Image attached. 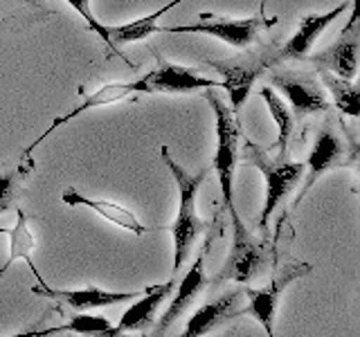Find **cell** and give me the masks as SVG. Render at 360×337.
Returning a JSON list of instances; mask_svg holds the SVG:
<instances>
[{
  "mask_svg": "<svg viewBox=\"0 0 360 337\" xmlns=\"http://www.w3.org/2000/svg\"><path fill=\"white\" fill-rule=\"evenodd\" d=\"M162 162L169 166L176 185H178V213L176 220L169 225L174 236V267L172 275L178 277V270L187 261V256L191 252V247L198 241V236L205 232V223L200 220L198 211H196V202H198V191L202 180L207 178L210 168H202L198 173H187L178 162H174V157L169 155V149L162 146Z\"/></svg>",
  "mask_w": 360,
  "mask_h": 337,
  "instance_id": "6da1fadb",
  "label": "cell"
},
{
  "mask_svg": "<svg viewBox=\"0 0 360 337\" xmlns=\"http://www.w3.org/2000/svg\"><path fill=\"white\" fill-rule=\"evenodd\" d=\"M217 88H207L202 95L217 115V153H214V168L219 176L221 200L223 207L230 211V218L239 216L234 207V164H236V149H239V121L234 112L223 104V99L214 93Z\"/></svg>",
  "mask_w": 360,
  "mask_h": 337,
  "instance_id": "7a4b0ae2",
  "label": "cell"
},
{
  "mask_svg": "<svg viewBox=\"0 0 360 337\" xmlns=\"http://www.w3.org/2000/svg\"><path fill=\"white\" fill-rule=\"evenodd\" d=\"M245 157L250 160L266 180V200L259 218V230H268V220L273 216L277 205L284 200L304 176V164L290 160L288 155H270L264 146L255 144L252 140H245Z\"/></svg>",
  "mask_w": 360,
  "mask_h": 337,
  "instance_id": "3957f363",
  "label": "cell"
},
{
  "mask_svg": "<svg viewBox=\"0 0 360 337\" xmlns=\"http://www.w3.org/2000/svg\"><path fill=\"white\" fill-rule=\"evenodd\" d=\"M270 263V241L257 239L243 225L241 216L232 218V247L228 261L221 267L219 279L214 284L223 281H236V284H250L264 275V270Z\"/></svg>",
  "mask_w": 360,
  "mask_h": 337,
  "instance_id": "277c9868",
  "label": "cell"
},
{
  "mask_svg": "<svg viewBox=\"0 0 360 337\" xmlns=\"http://www.w3.org/2000/svg\"><path fill=\"white\" fill-rule=\"evenodd\" d=\"M279 18H266V16H250V18H217L212 14H200L196 22L189 25H158L155 32H169V34H205L223 43L232 45L236 50L250 48L259 39L264 29L273 27Z\"/></svg>",
  "mask_w": 360,
  "mask_h": 337,
  "instance_id": "5b68a950",
  "label": "cell"
},
{
  "mask_svg": "<svg viewBox=\"0 0 360 337\" xmlns=\"http://www.w3.org/2000/svg\"><path fill=\"white\" fill-rule=\"evenodd\" d=\"M311 263L297 261V258H288V261L277 267L275 277L270 279V284L259 288V290H245V306L243 315H252V317L264 326L266 335H275V315L277 306L281 301L284 290L292 284V281L302 279L304 275L311 272Z\"/></svg>",
  "mask_w": 360,
  "mask_h": 337,
  "instance_id": "8992f818",
  "label": "cell"
},
{
  "mask_svg": "<svg viewBox=\"0 0 360 337\" xmlns=\"http://www.w3.org/2000/svg\"><path fill=\"white\" fill-rule=\"evenodd\" d=\"M270 81L288 99V106L295 117L318 115L331 108L320 81L311 72L292 70V67H277L270 72Z\"/></svg>",
  "mask_w": 360,
  "mask_h": 337,
  "instance_id": "52a82bcc",
  "label": "cell"
},
{
  "mask_svg": "<svg viewBox=\"0 0 360 337\" xmlns=\"http://www.w3.org/2000/svg\"><path fill=\"white\" fill-rule=\"evenodd\" d=\"M352 16H349L347 25L338 34V39L322 52L309 54L307 59L313 61L320 70H329L338 77L354 79L358 72V50H360V25H358V9L356 5L349 7Z\"/></svg>",
  "mask_w": 360,
  "mask_h": 337,
  "instance_id": "ba28073f",
  "label": "cell"
},
{
  "mask_svg": "<svg viewBox=\"0 0 360 337\" xmlns=\"http://www.w3.org/2000/svg\"><path fill=\"white\" fill-rule=\"evenodd\" d=\"M347 151H349V146L340 138V133L333 128L331 121H324L318 128V135H315L313 149L309 153V162L304 164V168H309V176H307V180H304L302 191L295 198V207L304 200V196L309 194L311 187L318 183L324 173L333 171L335 166H340L345 162Z\"/></svg>",
  "mask_w": 360,
  "mask_h": 337,
  "instance_id": "9c48e42d",
  "label": "cell"
},
{
  "mask_svg": "<svg viewBox=\"0 0 360 337\" xmlns=\"http://www.w3.org/2000/svg\"><path fill=\"white\" fill-rule=\"evenodd\" d=\"M131 95H151L149 81H146V74H144V77H140V79H135V81L106 84V86H101L99 90H95L93 95H86L82 104L75 106L72 110H68L65 115L56 117V119L50 124V126H48V131H43V133L39 135V138L27 146L25 153H22V155H32V153H34V149H37V146H39L45 138H48V135H52L56 128H61L63 124L77 119L79 115H84L86 110H90V108H101V106H110V104H117V101L129 99Z\"/></svg>",
  "mask_w": 360,
  "mask_h": 337,
  "instance_id": "30bf717a",
  "label": "cell"
},
{
  "mask_svg": "<svg viewBox=\"0 0 360 337\" xmlns=\"http://www.w3.org/2000/svg\"><path fill=\"white\" fill-rule=\"evenodd\" d=\"M39 286H32V292L37 297H48L52 301H56L63 308H72L77 312L82 310H90V308H106V306H115V303H124L131 301L135 297H140L138 290L133 292H110V290H101L95 286L88 288H79V290H59V288H50L45 281L41 279L39 272H34Z\"/></svg>",
  "mask_w": 360,
  "mask_h": 337,
  "instance_id": "8fae6325",
  "label": "cell"
},
{
  "mask_svg": "<svg viewBox=\"0 0 360 337\" xmlns=\"http://www.w3.org/2000/svg\"><path fill=\"white\" fill-rule=\"evenodd\" d=\"M202 63L210 65L212 70H217L223 77L221 84H223V90H228V95H230V104H232L230 110L234 115L243 106L248 95H250L257 79L268 70V61L264 59H230V61L205 59Z\"/></svg>",
  "mask_w": 360,
  "mask_h": 337,
  "instance_id": "7c38bea8",
  "label": "cell"
},
{
  "mask_svg": "<svg viewBox=\"0 0 360 337\" xmlns=\"http://www.w3.org/2000/svg\"><path fill=\"white\" fill-rule=\"evenodd\" d=\"M243 306H245V290L243 288L223 292L221 297L207 301L205 306H200L194 315H191V319L187 322L185 331H183V337L207 335L210 331L217 329V326L230 322L234 317H241Z\"/></svg>",
  "mask_w": 360,
  "mask_h": 337,
  "instance_id": "4fadbf2b",
  "label": "cell"
},
{
  "mask_svg": "<svg viewBox=\"0 0 360 337\" xmlns=\"http://www.w3.org/2000/svg\"><path fill=\"white\" fill-rule=\"evenodd\" d=\"M146 81H149V90L162 95H185V93H196V90H207V88H223L217 79H207L196 74L191 67L167 63L160 59L155 70L146 72Z\"/></svg>",
  "mask_w": 360,
  "mask_h": 337,
  "instance_id": "5bb4252c",
  "label": "cell"
},
{
  "mask_svg": "<svg viewBox=\"0 0 360 337\" xmlns=\"http://www.w3.org/2000/svg\"><path fill=\"white\" fill-rule=\"evenodd\" d=\"M356 0H345L342 5H338L335 9L324 11V14H309L300 20V27L292 37L286 41V45L279 52V59H292V61H307V56L311 54L313 43L318 41L320 34L331 25V22L342 16L345 11L352 7Z\"/></svg>",
  "mask_w": 360,
  "mask_h": 337,
  "instance_id": "9a60e30c",
  "label": "cell"
},
{
  "mask_svg": "<svg viewBox=\"0 0 360 337\" xmlns=\"http://www.w3.org/2000/svg\"><path fill=\"white\" fill-rule=\"evenodd\" d=\"M207 286V275H205V250L198 254V258L194 261V265L189 267V272L185 275V279L180 281V286L174 288V299L169 303V308L165 310V315L158 322V329L153 331V335H165L169 331V326H172L180 315L185 312V308L189 306L191 301H194L202 288Z\"/></svg>",
  "mask_w": 360,
  "mask_h": 337,
  "instance_id": "2e32d148",
  "label": "cell"
},
{
  "mask_svg": "<svg viewBox=\"0 0 360 337\" xmlns=\"http://www.w3.org/2000/svg\"><path fill=\"white\" fill-rule=\"evenodd\" d=\"M176 288V277H172L169 281L160 286H149L144 290V295L129 306V310L122 315L120 324L115 326V337L124 335V333H133V331H142L149 329L155 319V312L160 308V303L172 295Z\"/></svg>",
  "mask_w": 360,
  "mask_h": 337,
  "instance_id": "e0dca14e",
  "label": "cell"
},
{
  "mask_svg": "<svg viewBox=\"0 0 360 337\" xmlns=\"http://www.w3.org/2000/svg\"><path fill=\"white\" fill-rule=\"evenodd\" d=\"M61 200L65 202V205H70V207H79V205H84V207L95 209L101 218H106L108 223L117 225V227L127 230V232H133L135 236H144V234H146V227H144V225L138 220V216H135V213H133L131 209H127V207L117 205V202L88 198V196H84L82 191L75 189V187L65 189L63 194H61Z\"/></svg>",
  "mask_w": 360,
  "mask_h": 337,
  "instance_id": "ac0fdd59",
  "label": "cell"
},
{
  "mask_svg": "<svg viewBox=\"0 0 360 337\" xmlns=\"http://www.w3.org/2000/svg\"><path fill=\"white\" fill-rule=\"evenodd\" d=\"M0 234L9 236V256H7L5 265L0 267V277H5V272L18 261V258H25L27 265L32 267V272H37V265L32 263V252L37 250V239H34V234L27 225L25 211L18 207L16 209V225L11 230L0 227Z\"/></svg>",
  "mask_w": 360,
  "mask_h": 337,
  "instance_id": "d6986e66",
  "label": "cell"
},
{
  "mask_svg": "<svg viewBox=\"0 0 360 337\" xmlns=\"http://www.w3.org/2000/svg\"><path fill=\"white\" fill-rule=\"evenodd\" d=\"M259 95L266 101V108L270 112V117L275 119L277 124V142H275V149H277V155L284 157L288 155V144H290V138H292V128H295V115H292L290 106L286 104L284 99H281L273 86H262L259 90Z\"/></svg>",
  "mask_w": 360,
  "mask_h": 337,
  "instance_id": "ffe728a7",
  "label": "cell"
},
{
  "mask_svg": "<svg viewBox=\"0 0 360 337\" xmlns=\"http://www.w3.org/2000/svg\"><path fill=\"white\" fill-rule=\"evenodd\" d=\"M183 0H172V3L162 5L160 9H155L153 14L149 16H142V18H135L131 22H124V25H115V27H108L110 34V41L112 45L120 50V45H127V43H138V41H146L151 34L158 29V20H160L167 11H172L176 5H180Z\"/></svg>",
  "mask_w": 360,
  "mask_h": 337,
  "instance_id": "44dd1931",
  "label": "cell"
},
{
  "mask_svg": "<svg viewBox=\"0 0 360 337\" xmlns=\"http://www.w3.org/2000/svg\"><path fill=\"white\" fill-rule=\"evenodd\" d=\"M63 333H72V335H86V337H115V326H112L106 317L101 315H86L79 312L70 322H65L56 329H45V331H32L30 335H63Z\"/></svg>",
  "mask_w": 360,
  "mask_h": 337,
  "instance_id": "7402d4cb",
  "label": "cell"
},
{
  "mask_svg": "<svg viewBox=\"0 0 360 337\" xmlns=\"http://www.w3.org/2000/svg\"><path fill=\"white\" fill-rule=\"evenodd\" d=\"M320 79L326 86V90H329L338 110H342L349 117L360 115V97H358V86L354 84V79L338 77L329 70H320Z\"/></svg>",
  "mask_w": 360,
  "mask_h": 337,
  "instance_id": "603a6c76",
  "label": "cell"
},
{
  "mask_svg": "<svg viewBox=\"0 0 360 337\" xmlns=\"http://www.w3.org/2000/svg\"><path fill=\"white\" fill-rule=\"evenodd\" d=\"M32 168H34L32 155H22V160L18 164L0 173V213L9 211L16 205V200L22 194V185H25Z\"/></svg>",
  "mask_w": 360,
  "mask_h": 337,
  "instance_id": "cb8c5ba5",
  "label": "cell"
},
{
  "mask_svg": "<svg viewBox=\"0 0 360 337\" xmlns=\"http://www.w3.org/2000/svg\"><path fill=\"white\" fill-rule=\"evenodd\" d=\"M68 5H70L72 9H77L79 14H82L84 18H86V22H88V27L93 29L97 37L106 43V48H108V56H117V59H124L127 61V54H124L122 50H117L115 45H112V41H110V34H108V27L106 25H101V22L97 20V16L90 11V0H65ZM129 63V61H127ZM131 65V63H129Z\"/></svg>",
  "mask_w": 360,
  "mask_h": 337,
  "instance_id": "d4e9b609",
  "label": "cell"
},
{
  "mask_svg": "<svg viewBox=\"0 0 360 337\" xmlns=\"http://www.w3.org/2000/svg\"><path fill=\"white\" fill-rule=\"evenodd\" d=\"M0 3H25V0H0Z\"/></svg>",
  "mask_w": 360,
  "mask_h": 337,
  "instance_id": "484cf974",
  "label": "cell"
},
{
  "mask_svg": "<svg viewBox=\"0 0 360 337\" xmlns=\"http://www.w3.org/2000/svg\"><path fill=\"white\" fill-rule=\"evenodd\" d=\"M264 11H266V0H262V16H264Z\"/></svg>",
  "mask_w": 360,
  "mask_h": 337,
  "instance_id": "4316f807",
  "label": "cell"
}]
</instances>
